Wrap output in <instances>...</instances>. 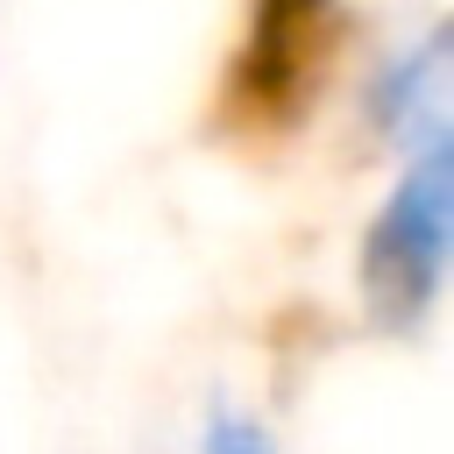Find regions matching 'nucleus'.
<instances>
[{
  "instance_id": "f03ea898",
  "label": "nucleus",
  "mask_w": 454,
  "mask_h": 454,
  "mask_svg": "<svg viewBox=\"0 0 454 454\" xmlns=\"http://www.w3.org/2000/svg\"><path fill=\"white\" fill-rule=\"evenodd\" d=\"M348 128L376 170L454 142V28H447V14L383 21L355 50Z\"/></svg>"
},
{
  "instance_id": "f257e3e1",
  "label": "nucleus",
  "mask_w": 454,
  "mask_h": 454,
  "mask_svg": "<svg viewBox=\"0 0 454 454\" xmlns=\"http://www.w3.org/2000/svg\"><path fill=\"white\" fill-rule=\"evenodd\" d=\"M447 277H454V142L383 163L348 255L355 312L383 340H426L433 319L447 312Z\"/></svg>"
},
{
  "instance_id": "7ed1b4c3",
  "label": "nucleus",
  "mask_w": 454,
  "mask_h": 454,
  "mask_svg": "<svg viewBox=\"0 0 454 454\" xmlns=\"http://www.w3.org/2000/svg\"><path fill=\"white\" fill-rule=\"evenodd\" d=\"M177 454H291V440L277 433V419H270L262 404H248V397H213Z\"/></svg>"
}]
</instances>
